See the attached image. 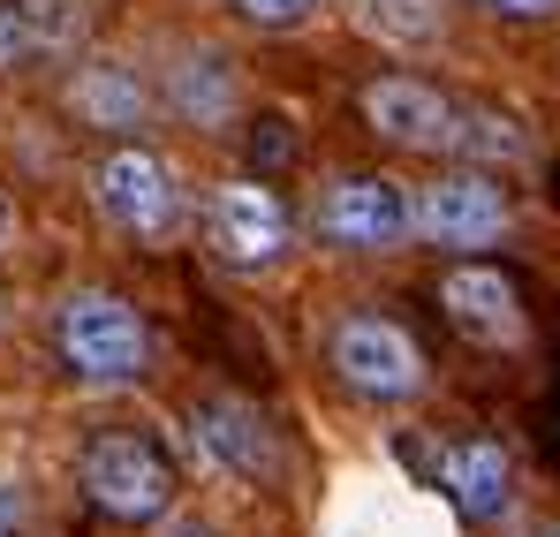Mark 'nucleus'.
<instances>
[{
	"label": "nucleus",
	"mask_w": 560,
	"mask_h": 537,
	"mask_svg": "<svg viewBox=\"0 0 560 537\" xmlns=\"http://www.w3.org/2000/svg\"><path fill=\"white\" fill-rule=\"evenodd\" d=\"M54 349H61V363H69L84 386H129V378L152 371V326H144L137 303H121V295H106V288H84V295L61 303Z\"/></svg>",
	"instance_id": "obj_1"
},
{
	"label": "nucleus",
	"mask_w": 560,
	"mask_h": 537,
	"mask_svg": "<svg viewBox=\"0 0 560 537\" xmlns=\"http://www.w3.org/2000/svg\"><path fill=\"white\" fill-rule=\"evenodd\" d=\"M84 492L114 523H160L175 507V462L144 432H98L84 447Z\"/></svg>",
	"instance_id": "obj_2"
},
{
	"label": "nucleus",
	"mask_w": 560,
	"mask_h": 537,
	"mask_svg": "<svg viewBox=\"0 0 560 537\" xmlns=\"http://www.w3.org/2000/svg\"><path fill=\"white\" fill-rule=\"evenodd\" d=\"M326 357H334V371H341V386L364 394V401H409V394L424 386V357H417V341H409L394 318H378V311L341 318L334 341H326Z\"/></svg>",
	"instance_id": "obj_3"
},
{
	"label": "nucleus",
	"mask_w": 560,
	"mask_h": 537,
	"mask_svg": "<svg viewBox=\"0 0 560 537\" xmlns=\"http://www.w3.org/2000/svg\"><path fill=\"white\" fill-rule=\"evenodd\" d=\"M98 212H106L121 235L160 243V235H175V220H183V189H175V175H167L160 152L121 144V152H106V167H98Z\"/></svg>",
	"instance_id": "obj_4"
},
{
	"label": "nucleus",
	"mask_w": 560,
	"mask_h": 537,
	"mask_svg": "<svg viewBox=\"0 0 560 537\" xmlns=\"http://www.w3.org/2000/svg\"><path fill=\"white\" fill-rule=\"evenodd\" d=\"M417 235L432 250H485L508 235V189L477 167H455V175L424 182L417 189Z\"/></svg>",
	"instance_id": "obj_5"
},
{
	"label": "nucleus",
	"mask_w": 560,
	"mask_h": 537,
	"mask_svg": "<svg viewBox=\"0 0 560 537\" xmlns=\"http://www.w3.org/2000/svg\"><path fill=\"white\" fill-rule=\"evenodd\" d=\"M318 235L334 250H394L401 235H417V197L386 175H349L318 197Z\"/></svg>",
	"instance_id": "obj_6"
},
{
	"label": "nucleus",
	"mask_w": 560,
	"mask_h": 537,
	"mask_svg": "<svg viewBox=\"0 0 560 537\" xmlns=\"http://www.w3.org/2000/svg\"><path fill=\"white\" fill-rule=\"evenodd\" d=\"M364 121H372L386 144L401 152H455V129H463V106L424 77H378L364 91Z\"/></svg>",
	"instance_id": "obj_7"
},
{
	"label": "nucleus",
	"mask_w": 560,
	"mask_h": 537,
	"mask_svg": "<svg viewBox=\"0 0 560 537\" xmlns=\"http://www.w3.org/2000/svg\"><path fill=\"white\" fill-rule=\"evenodd\" d=\"M205 227H212V250H220L228 266H243V272L273 266L280 250H288V205H280L266 182H220Z\"/></svg>",
	"instance_id": "obj_8"
},
{
	"label": "nucleus",
	"mask_w": 560,
	"mask_h": 537,
	"mask_svg": "<svg viewBox=\"0 0 560 537\" xmlns=\"http://www.w3.org/2000/svg\"><path fill=\"white\" fill-rule=\"evenodd\" d=\"M440 311L477 349H515L523 341V295L500 266H455L440 280Z\"/></svg>",
	"instance_id": "obj_9"
},
{
	"label": "nucleus",
	"mask_w": 560,
	"mask_h": 537,
	"mask_svg": "<svg viewBox=\"0 0 560 537\" xmlns=\"http://www.w3.org/2000/svg\"><path fill=\"white\" fill-rule=\"evenodd\" d=\"M84 46V0H0V77Z\"/></svg>",
	"instance_id": "obj_10"
},
{
	"label": "nucleus",
	"mask_w": 560,
	"mask_h": 537,
	"mask_svg": "<svg viewBox=\"0 0 560 537\" xmlns=\"http://www.w3.org/2000/svg\"><path fill=\"white\" fill-rule=\"evenodd\" d=\"M189 432H197V447L212 454V462H228L235 477H280V447L250 401H197Z\"/></svg>",
	"instance_id": "obj_11"
},
{
	"label": "nucleus",
	"mask_w": 560,
	"mask_h": 537,
	"mask_svg": "<svg viewBox=\"0 0 560 537\" xmlns=\"http://www.w3.org/2000/svg\"><path fill=\"white\" fill-rule=\"evenodd\" d=\"M447 492H455V507H463V523H500L508 515V454L500 440H463V447H447Z\"/></svg>",
	"instance_id": "obj_12"
},
{
	"label": "nucleus",
	"mask_w": 560,
	"mask_h": 537,
	"mask_svg": "<svg viewBox=\"0 0 560 537\" xmlns=\"http://www.w3.org/2000/svg\"><path fill=\"white\" fill-rule=\"evenodd\" d=\"M69 106H77L92 129H144V114H152V98H144V84H137L129 61H92V69H77Z\"/></svg>",
	"instance_id": "obj_13"
},
{
	"label": "nucleus",
	"mask_w": 560,
	"mask_h": 537,
	"mask_svg": "<svg viewBox=\"0 0 560 537\" xmlns=\"http://www.w3.org/2000/svg\"><path fill=\"white\" fill-rule=\"evenodd\" d=\"M175 106L197 114V121H220V114H228V69H220L212 54H205V61H189L183 84H175Z\"/></svg>",
	"instance_id": "obj_14"
},
{
	"label": "nucleus",
	"mask_w": 560,
	"mask_h": 537,
	"mask_svg": "<svg viewBox=\"0 0 560 537\" xmlns=\"http://www.w3.org/2000/svg\"><path fill=\"white\" fill-rule=\"evenodd\" d=\"M455 152H463V160H515V152H523V137H515L508 121H492V114H463Z\"/></svg>",
	"instance_id": "obj_15"
},
{
	"label": "nucleus",
	"mask_w": 560,
	"mask_h": 537,
	"mask_svg": "<svg viewBox=\"0 0 560 537\" xmlns=\"http://www.w3.org/2000/svg\"><path fill=\"white\" fill-rule=\"evenodd\" d=\"M364 15H372L386 38H432L440 31V8L432 0H364Z\"/></svg>",
	"instance_id": "obj_16"
},
{
	"label": "nucleus",
	"mask_w": 560,
	"mask_h": 537,
	"mask_svg": "<svg viewBox=\"0 0 560 537\" xmlns=\"http://www.w3.org/2000/svg\"><path fill=\"white\" fill-rule=\"evenodd\" d=\"M311 8H318V0H235V15L258 23V31H295Z\"/></svg>",
	"instance_id": "obj_17"
},
{
	"label": "nucleus",
	"mask_w": 560,
	"mask_h": 537,
	"mask_svg": "<svg viewBox=\"0 0 560 537\" xmlns=\"http://www.w3.org/2000/svg\"><path fill=\"white\" fill-rule=\"evenodd\" d=\"M477 8H492V15H515V23H538V15H553L560 0H477Z\"/></svg>",
	"instance_id": "obj_18"
},
{
	"label": "nucleus",
	"mask_w": 560,
	"mask_h": 537,
	"mask_svg": "<svg viewBox=\"0 0 560 537\" xmlns=\"http://www.w3.org/2000/svg\"><path fill=\"white\" fill-rule=\"evenodd\" d=\"M0 537H23V500L15 492H0Z\"/></svg>",
	"instance_id": "obj_19"
},
{
	"label": "nucleus",
	"mask_w": 560,
	"mask_h": 537,
	"mask_svg": "<svg viewBox=\"0 0 560 537\" xmlns=\"http://www.w3.org/2000/svg\"><path fill=\"white\" fill-rule=\"evenodd\" d=\"M546 537H560V523H553V530H546Z\"/></svg>",
	"instance_id": "obj_20"
}]
</instances>
